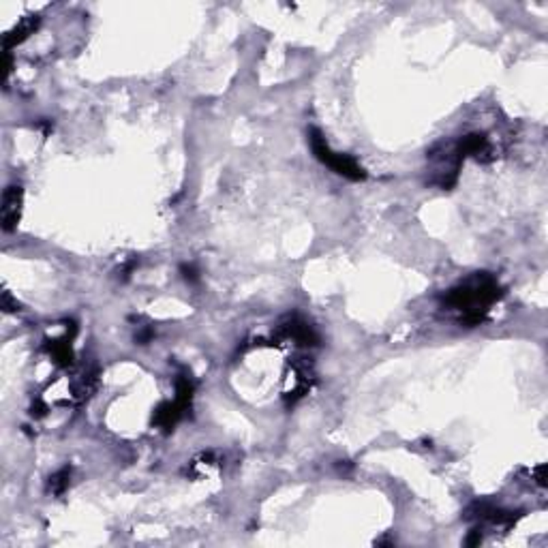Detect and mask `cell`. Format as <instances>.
<instances>
[{
    "instance_id": "1",
    "label": "cell",
    "mask_w": 548,
    "mask_h": 548,
    "mask_svg": "<svg viewBox=\"0 0 548 548\" xmlns=\"http://www.w3.org/2000/svg\"><path fill=\"white\" fill-rule=\"evenodd\" d=\"M501 289L497 285V281H492L486 274H478L476 279L467 281L465 285L456 287L448 294L445 302L454 308L463 311V322L465 324H480L484 319V311L486 306H490L495 300H499Z\"/></svg>"
},
{
    "instance_id": "2",
    "label": "cell",
    "mask_w": 548,
    "mask_h": 548,
    "mask_svg": "<svg viewBox=\"0 0 548 548\" xmlns=\"http://www.w3.org/2000/svg\"><path fill=\"white\" fill-rule=\"evenodd\" d=\"M308 142H311V148H313V155L317 157V161H322L324 165H328L334 174H339V176H343V178H347V180H353V182L367 178V171L360 167V163H355V161H353L351 157H347V155L334 152V150L328 146L326 137L319 133L317 129H311V131H308Z\"/></svg>"
},
{
    "instance_id": "3",
    "label": "cell",
    "mask_w": 548,
    "mask_h": 548,
    "mask_svg": "<svg viewBox=\"0 0 548 548\" xmlns=\"http://www.w3.org/2000/svg\"><path fill=\"white\" fill-rule=\"evenodd\" d=\"M22 187H7L3 195V230L13 232L22 214Z\"/></svg>"
},
{
    "instance_id": "4",
    "label": "cell",
    "mask_w": 548,
    "mask_h": 548,
    "mask_svg": "<svg viewBox=\"0 0 548 548\" xmlns=\"http://www.w3.org/2000/svg\"><path fill=\"white\" fill-rule=\"evenodd\" d=\"M283 328V334L285 337H289V339H294L296 343H300V345H317V334H315V330L306 324V322H302L300 317H287V322L281 326Z\"/></svg>"
},
{
    "instance_id": "5",
    "label": "cell",
    "mask_w": 548,
    "mask_h": 548,
    "mask_svg": "<svg viewBox=\"0 0 548 548\" xmlns=\"http://www.w3.org/2000/svg\"><path fill=\"white\" fill-rule=\"evenodd\" d=\"M488 152V140L486 135H480V133H471V135H465L463 140L459 142V146H456V155H459V161H463L465 157L469 155H486Z\"/></svg>"
},
{
    "instance_id": "6",
    "label": "cell",
    "mask_w": 548,
    "mask_h": 548,
    "mask_svg": "<svg viewBox=\"0 0 548 548\" xmlns=\"http://www.w3.org/2000/svg\"><path fill=\"white\" fill-rule=\"evenodd\" d=\"M187 405H182L180 400H174V403H163L157 414H155V422L163 429H171L178 424V420L182 418V414H185Z\"/></svg>"
},
{
    "instance_id": "7",
    "label": "cell",
    "mask_w": 548,
    "mask_h": 548,
    "mask_svg": "<svg viewBox=\"0 0 548 548\" xmlns=\"http://www.w3.org/2000/svg\"><path fill=\"white\" fill-rule=\"evenodd\" d=\"M37 26H39V18H26L15 30H11V32L5 37V50L13 48L15 43H22L28 34H32V32L37 30Z\"/></svg>"
},
{
    "instance_id": "8",
    "label": "cell",
    "mask_w": 548,
    "mask_h": 548,
    "mask_svg": "<svg viewBox=\"0 0 548 548\" xmlns=\"http://www.w3.org/2000/svg\"><path fill=\"white\" fill-rule=\"evenodd\" d=\"M52 358L56 364H60V367H69L71 360H73V351H71V339H65V341H52V345H48Z\"/></svg>"
},
{
    "instance_id": "9",
    "label": "cell",
    "mask_w": 548,
    "mask_h": 548,
    "mask_svg": "<svg viewBox=\"0 0 548 548\" xmlns=\"http://www.w3.org/2000/svg\"><path fill=\"white\" fill-rule=\"evenodd\" d=\"M69 478H71V469H69V467L60 469L58 474H54V476L50 478V490H52L54 495H63V492L67 490V486H69Z\"/></svg>"
},
{
    "instance_id": "10",
    "label": "cell",
    "mask_w": 548,
    "mask_h": 548,
    "mask_svg": "<svg viewBox=\"0 0 548 548\" xmlns=\"http://www.w3.org/2000/svg\"><path fill=\"white\" fill-rule=\"evenodd\" d=\"M182 272H185V279H187V281H195V279H197V272H195L193 266H182Z\"/></svg>"
}]
</instances>
